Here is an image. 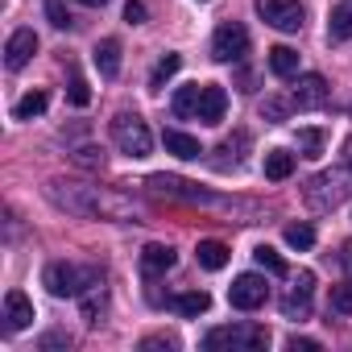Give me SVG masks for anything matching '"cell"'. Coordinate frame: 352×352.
I'll return each instance as SVG.
<instances>
[{"label":"cell","instance_id":"obj_1","mask_svg":"<svg viewBox=\"0 0 352 352\" xmlns=\"http://www.w3.org/2000/svg\"><path fill=\"white\" fill-rule=\"evenodd\" d=\"M46 195L58 208H67L71 216H112L116 220V216L133 212V204L120 191H104V187H87V183H63V179H54L46 187Z\"/></svg>","mask_w":352,"mask_h":352},{"label":"cell","instance_id":"obj_2","mask_svg":"<svg viewBox=\"0 0 352 352\" xmlns=\"http://www.w3.org/2000/svg\"><path fill=\"white\" fill-rule=\"evenodd\" d=\"M265 344H270V331L257 327V323H228V327H212L204 336L208 352H220V348H228V352H257Z\"/></svg>","mask_w":352,"mask_h":352},{"label":"cell","instance_id":"obj_3","mask_svg":"<svg viewBox=\"0 0 352 352\" xmlns=\"http://www.w3.org/2000/svg\"><path fill=\"white\" fill-rule=\"evenodd\" d=\"M42 282H46V290H50L54 298H79L87 286L100 282V274H96V270H79V265H71V261H54V265H46Z\"/></svg>","mask_w":352,"mask_h":352},{"label":"cell","instance_id":"obj_4","mask_svg":"<svg viewBox=\"0 0 352 352\" xmlns=\"http://www.w3.org/2000/svg\"><path fill=\"white\" fill-rule=\"evenodd\" d=\"M112 141H116L120 153H129V157H149V149H153V133H149V124H145L137 112H120V116L112 120Z\"/></svg>","mask_w":352,"mask_h":352},{"label":"cell","instance_id":"obj_5","mask_svg":"<svg viewBox=\"0 0 352 352\" xmlns=\"http://www.w3.org/2000/svg\"><path fill=\"white\" fill-rule=\"evenodd\" d=\"M249 54V30L241 21H224L212 34V58L216 63H241Z\"/></svg>","mask_w":352,"mask_h":352},{"label":"cell","instance_id":"obj_6","mask_svg":"<svg viewBox=\"0 0 352 352\" xmlns=\"http://www.w3.org/2000/svg\"><path fill=\"white\" fill-rule=\"evenodd\" d=\"M149 191L170 195V199H183V204H204V208L224 204V199H216L212 191H204V187H195V183H187V179H174V174H153V179H149Z\"/></svg>","mask_w":352,"mask_h":352},{"label":"cell","instance_id":"obj_7","mask_svg":"<svg viewBox=\"0 0 352 352\" xmlns=\"http://www.w3.org/2000/svg\"><path fill=\"white\" fill-rule=\"evenodd\" d=\"M257 5V17L282 34H298L302 30V5L298 0H253Z\"/></svg>","mask_w":352,"mask_h":352},{"label":"cell","instance_id":"obj_8","mask_svg":"<svg viewBox=\"0 0 352 352\" xmlns=\"http://www.w3.org/2000/svg\"><path fill=\"white\" fill-rule=\"evenodd\" d=\"M265 298H270V286H265L261 274H241V278L228 286V302H232L236 311H257V307H265Z\"/></svg>","mask_w":352,"mask_h":352},{"label":"cell","instance_id":"obj_9","mask_svg":"<svg viewBox=\"0 0 352 352\" xmlns=\"http://www.w3.org/2000/svg\"><path fill=\"white\" fill-rule=\"evenodd\" d=\"M344 191H348V187H344L340 179H331V174H319V179H311V183H307V191H302V195H307V204H311L315 212H331V208L344 199Z\"/></svg>","mask_w":352,"mask_h":352},{"label":"cell","instance_id":"obj_10","mask_svg":"<svg viewBox=\"0 0 352 352\" xmlns=\"http://www.w3.org/2000/svg\"><path fill=\"white\" fill-rule=\"evenodd\" d=\"M224 112H228V91H224L220 83H204V87H199L195 120H204V124H220V120H224Z\"/></svg>","mask_w":352,"mask_h":352},{"label":"cell","instance_id":"obj_11","mask_svg":"<svg viewBox=\"0 0 352 352\" xmlns=\"http://www.w3.org/2000/svg\"><path fill=\"white\" fill-rule=\"evenodd\" d=\"M327 96H331V87H327V79H323V75H302V79L294 83V91H290L294 108H323V104H327Z\"/></svg>","mask_w":352,"mask_h":352},{"label":"cell","instance_id":"obj_12","mask_svg":"<svg viewBox=\"0 0 352 352\" xmlns=\"http://www.w3.org/2000/svg\"><path fill=\"white\" fill-rule=\"evenodd\" d=\"M34 54H38V34H34V30H17V34L9 38V46H5V67H9V71H21Z\"/></svg>","mask_w":352,"mask_h":352},{"label":"cell","instance_id":"obj_13","mask_svg":"<svg viewBox=\"0 0 352 352\" xmlns=\"http://www.w3.org/2000/svg\"><path fill=\"white\" fill-rule=\"evenodd\" d=\"M30 323H34V302L21 290H9L5 294V327L9 331H25Z\"/></svg>","mask_w":352,"mask_h":352},{"label":"cell","instance_id":"obj_14","mask_svg":"<svg viewBox=\"0 0 352 352\" xmlns=\"http://www.w3.org/2000/svg\"><path fill=\"white\" fill-rule=\"evenodd\" d=\"M174 261H179V253H174L170 245H145V249H141V270H145V278H162L166 270H174Z\"/></svg>","mask_w":352,"mask_h":352},{"label":"cell","instance_id":"obj_15","mask_svg":"<svg viewBox=\"0 0 352 352\" xmlns=\"http://www.w3.org/2000/svg\"><path fill=\"white\" fill-rule=\"evenodd\" d=\"M311 290H315V274L311 270H302L298 274V282H294V290L282 298V311L294 319V315H307V307H311Z\"/></svg>","mask_w":352,"mask_h":352},{"label":"cell","instance_id":"obj_16","mask_svg":"<svg viewBox=\"0 0 352 352\" xmlns=\"http://www.w3.org/2000/svg\"><path fill=\"white\" fill-rule=\"evenodd\" d=\"M162 145H166V153H174V157H183V162H195L204 149H199V141L191 137V133H179V129H166L162 133Z\"/></svg>","mask_w":352,"mask_h":352},{"label":"cell","instance_id":"obj_17","mask_svg":"<svg viewBox=\"0 0 352 352\" xmlns=\"http://www.w3.org/2000/svg\"><path fill=\"white\" fill-rule=\"evenodd\" d=\"M91 58H96V67H100L104 79H116V75H120V42H116V38H104Z\"/></svg>","mask_w":352,"mask_h":352},{"label":"cell","instance_id":"obj_18","mask_svg":"<svg viewBox=\"0 0 352 352\" xmlns=\"http://www.w3.org/2000/svg\"><path fill=\"white\" fill-rule=\"evenodd\" d=\"M327 38L331 42H348L352 38V0H340L327 17Z\"/></svg>","mask_w":352,"mask_h":352},{"label":"cell","instance_id":"obj_19","mask_svg":"<svg viewBox=\"0 0 352 352\" xmlns=\"http://www.w3.org/2000/svg\"><path fill=\"white\" fill-rule=\"evenodd\" d=\"M170 307L191 319V315H204V311L212 307V298H208V290H183V294H174V298H170Z\"/></svg>","mask_w":352,"mask_h":352},{"label":"cell","instance_id":"obj_20","mask_svg":"<svg viewBox=\"0 0 352 352\" xmlns=\"http://www.w3.org/2000/svg\"><path fill=\"white\" fill-rule=\"evenodd\" d=\"M290 174H294V153L270 149V153H265V179H270V183H282V179H290Z\"/></svg>","mask_w":352,"mask_h":352},{"label":"cell","instance_id":"obj_21","mask_svg":"<svg viewBox=\"0 0 352 352\" xmlns=\"http://www.w3.org/2000/svg\"><path fill=\"white\" fill-rule=\"evenodd\" d=\"M270 71H274L278 79H294V75H298V50L274 46V50H270Z\"/></svg>","mask_w":352,"mask_h":352},{"label":"cell","instance_id":"obj_22","mask_svg":"<svg viewBox=\"0 0 352 352\" xmlns=\"http://www.w3.org/2000/svg\"><path fill=\"white\" fill-rule=\"evenodd\" d=\"M195 261H199L204 270H224V265H228V245H224V241H199Z\"/></svg>","mask_w":352,"mask_h":352},{"label":"cell","instance_id":"obj_23","mask_svg":"<svg viewBox=\"0 0 352 352\" xmlns=\"http://www.w3.org/2000/svg\"><path fill=\"white\" fill-rule=\"evenodd\" d=\"M79 298H83V302H79V307H83V319L96 327V323H100V315H104V307H108V294H104V286H91V294L83 290Z\"/></svg>","mask_w":352,"mask_h":352},{"label":"cell","instance_id":"obj_24","mask_svg":"<svg viewBox=\"0 0 352 352\" xmlns=\"http://www.w3.org/2000/svg\"><path fill=\"white\" fill-rule=\"evenodd\" d=\"M42 112H46V91H30V96H21L17 108H13L17 120H34V116H42Z\"/></svg>","mask_w":352,"mask_h":352},{"label":"cell","instance_id":"obj_25","mask_svg":"<svg viewBox=\"0 0 352 352\" xmlns=\"http://www.w3.org/2000/svg\"><path fill=\"white\" fill-rule=\"evenodd\" d=\"M253 257H257V265H261L265 274H274V278H286V274H290V270H286V261H282V253H274L270 245H257V253H253Z\"/></svg>","mask_w":352,"mask_h":352},{"label":"cell","instance_id":"obj_26","mask_svg":"<svg viewBox=\"0 0 352 352\" xmlns=\"http://www.w3.org/2000/svg\"><path fill=\"white\" fill-rule=\"evenodd\" d=\"M195 108H199V83H191V87H179V96H174V116H195Z\"/></svg>","mask_w":352,"mask_h":352},{"label":"cell","instance_id":"obj_27","mask_svg":"<svg viewBox=\"0 0 352 352\" xmlns=\"http://www.w3.org/2000/svg\"><path fill=\"white\" fill-rule=\"evenodd\" d=\"M179 67H183V58H179V54H162V58H157V67H153V75H149V87H162L170 75H179Z\"/></svg>","mask_w":352,"mask_h":352},{"label":"cell","instance_id":"obj_28","mask_svg":"<svg viewBox=\"0 0 352 352\" xmlns=\"http://www.w3.org/2000/svg\"><path fill=\"white\" fill-rule=\"evenodd\" d=\"M290 108H294V100H282V96H270V100L261 104V116H265L270 124H282V120L290 116Z\"/></svg>","mask_w":352,"mask_h":352},{"label":"cell","instance_id":"obj_29","mask_svg":"<svg viewBox=\"0 0 352 352\" xmlns=\"http://www.w3.org/2000/svg\"><path fill=\"white\" fill-rule=\"evenodd\" d=\"M327 307H331L336 315H352V282H340V286H331V298H327Z\"/></svg>","mask_w":352,"mask_h":352},{"label":"cell","instance_id":"obj_30","mask_svg":"<svg viewBox=\"0 0 352 352\" xmlns=\"http://www.w3.org/2000/svg\"><path fill=\"white\" fill-rule=\"evenodd\" d=\"M298 149H302V157H319L323 153V133L319 129H298Z\"/></svg>","mask_w":352,"mask_h":352},{"label":"cell","instance_id":"obj_31","mask_svg":"<svg viewBox=\"0 0 352 352\" xmlns=\"http://www.w3.org/2000/svg\"><path fill=\"white\" fill-rule=\"evenodd\" d=\"M286 245L290 249H311L315 245V228L311 224H290L286 228Z\"/></svg>","mask_w":352,"mask_h":352},{"label":"cell","instance_id":"obj_32","mask_svg":"<svg viewBox=\"0 0 352 352\" xmlns=\"http://www.w3.org/2000/svg\"><path fill=\"white\" fill-rule=\"evenodd\" d=\"M67 100H71L75 108H87V104H91V87H87V79H83V75H71V87H67Z\"/></svg>","mask_w":352,"mask_h":352},{"label":"cell","instance_id":"obj_33","mask_svg":"<svg viewBox=\"0 0 352 352\" xmlns=\"http://www.w3.org/2000/svg\"><path fill=\"white\" fill-rule=\"evenodd\" d=\"M46 17H50L54 30H71V13H67L63 0H46Z\"/></svg>","mask_w":352,"mask_h":352},{"label":"cell","instance_id":"obj_34","mask_svg":"<svg viewBox=\"0 0 352 352\" xmlns=\"http://www.w3.org/2000/svg\"><path fill=\"white\" fill-rule=\"evenodd\" d=\"M75 162H79V166H91V170H104V149H96V145H83V149L75 153Z\"/></svg>","mask_w":352,"mask_h":352},{"label":"cell","instance_id":"obj_35","mask_svg":"<svg viewBox=\"0 0 352 352\" xmlns=\"http://www.w3.org/2000/svg\"><path fill=\"white\" fill-rule=\"evenodd\" d=\"M149 13H145V5H141V0H129V5H124V21L129 25H141Z\"/></svg>","mask_w":352,"mask_h":352},{"label":"cell","instance_id":"obj_36","mask_svg":"<svg viewBox=\"0 0 352 352\" xmlns=\"http://www.w3.org/2000/svg\"><path fill=\"white\" fill-rule=\"evenodd\" d=\"M286 348H290V352H315V348H319V340H307V336H290V340H286Z\"/></svg>","mask_w":352,"mask_h":352},{"label":"cell","instance_id":"obj_37","mask_svg":"<svg viewBox=\"0 0 352 352\" xmlns=\"http://www.w3.org/2000/svg\"><path fill=\"white\" fill-rule=\"evenodd\" d=\"M141 348H145V352H149V348H174V340H170V336H149Z\"/></svg>","mask_w":352,"mask_h":352},{"label":"cell","instance_id":"obj_38","mask_svg":"<svg viewBox=\"0 0 352 352\" xmlns=\"http://www.w3.org/2000/svg\"><path fill=\"white\" fill-rule=\"evenodd\" d=\"M79 5H87V9H104L108 0H79Z\"/></svg>","mask_w":352,"mask_h":352},{"label":"cell","instance_id":"obj_39","mask_svg":"<svg viewBox=\"0 0 352 352\" xmlns=\"http://www.w3.org/2000/svg\"><path fill=\"white\" fill-rule=\"evenodd\" d=\"M344 261H348V270H352V245H348V249H344Z\"/></svg>","mask_w":352,"mask_h":352},{"label":"cell","instance_id":"obj_40","mask_svg":"<svg viewBox=\"0 0 352 352\" xmlns=\"http://www.w3.org/2000/svg\"><path fill=\"white\" fill-rule=\"evenodd\" d=\"M344 157H348V166H352V145H348V153H344Z\"/></svg>","mask_w":352,"mask_h":352}]
</instances>
